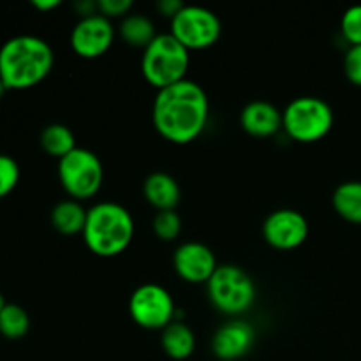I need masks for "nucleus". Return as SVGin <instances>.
<instances>
[{"label":"nucleus","instance_id":"f257e3e1","mask_svg":"<svg viewBox=\"0 0 361 361\" xmlns=\"http://www.w3.org/2000/svg\"><path fill=\"white\" fill-rule=\"evenodd\" d=\"M210 118V101L200 83L183 80L157 90L152 109L154 127L166 141L189 145L203 134Z\"/></svg>","mask_w":361,"mask_h":361},{"label":"nucleus","instance_id":"f03ea898","mask_svg":"<svg viewBox=\"0 0 361 361\" xmlns=\"http://www.w3.org/2000/svg\"><path fill=\"white\" fill-rule=\"evenodd\" d=\"M53 66L51 46L37 35H16L0 48V80L7 90H28L42 83Z\"/></svg>","mask_w":361,"mask_h":361},{"label":"nucleus","instance_id":"7ed1b4c3","mask_svg":"<svg viewBox=\"0 0 361 361\" xmlns=\"http://www.w3.org/2000/svg\"><path fill=\"white\" fill-rule=\"evenodd\" d=\"M85 245L99 257H115L129 249L134 238V219L120 203L101 201L88 208L83 229Z\"/></svg>","mask_w":361,"mask_h":361},{"label":"nucleus","instance_id":"20e7f679","mask_svg":"<svg viewBox=\"0 0 361 361\" xmlns=\"http://www.w3.org/2000/svg\"><path fill=\"white\" fill-rule=\"evenodd\" d=\"M190 51L180 44L171 34H157V37L143 49L141 73L157 90L187 80Z\"/></svg>","mask_w":361,"mask_h":361},{"label":"nucleus","instance_id":"39448f33","mask_svg":"<svg viewBox=\"0 0 361 361\" xmlns=\"http://www.w3.org/2000/svg\"><path fill=\"white\" fill-rule=\"evenodd\" d=\"M207 293L212 305L231 317L245 314L256 302L254 279L236 264H219L207 282Z\"/></svg>","mask_w":361,"mask_h":361},{"label":"nucleus","instance_id":"423d86ee","mask_svg":"<svg viewBox=\"0 0 361 361\" xmlns=\"http://www.w3.org/2000/svg\"><path fill=\"white\" fill-rule=\"evenodd\" d=\"M335 122L331 106L314 95L296 97L282 109V129L300 143H316L328 136Z\"/></svg>","mask_w":361,"mask_h":361},{"label":"nucleus","instance_id":"0eeeda50","mask_svg":"<svg viewBox=\"0 0 361 361\" xmlns=\"http://www.w3.org/2000/svg\"><path fill=\"white\" fill-rule=\"evenodd\" d=\"M59 180L71 200H92L104 182V168L101 159L88 148L76 147L59 161Z\"/></svg>","mask_w":361,"mask_h":361},{"label":"nucleus","instance_id":"6e6552de","mask_svg":"<svg viewBox=\"0 0 361 361\" xmlns=\"http://www.w3.org/2000/svg\"><path fill=\"white\" fill-rule=\"evenodd\" d=\"M169 34L189 51L214 46L222 34V23L214 11L203 6H183L171 18Z\"/></svg>","mask_w":361,"mask_h":361},{"label":"nucleus","instance_id":"1a4fd4ad","mask_svg":"<svg viewBox=\"0 0 361 361\" xmlns=\"http://www.w3.org/2000/svg\"><path fill=\"white\" fill-rule=\"evenodd\" d=\"M129 314L140 328L162 331L175 321V300L164 286L147 282L130 295Z\"/></svg>","mask_w":361,"mask_h":361},{"label":"nucleus","instance_id":"9d476101","mask_svg":"<svg viewBox=\"0 0 361 361\" xmlns=\"http://www.w3.org/2000/svg\"><path fill=\"white\" fill-rule=\"evenodd\" d=\"M116 28L111 20L95 13L78 20L71 30V48L81 59H99L111 49Z\"/></svg>","mask_w":361,"mask_h":361},{"label":"nucleus","instance_id":"9b49d317","mask_svg":"<svg viewBox=\"0 0 361 361\" xmlns=\"http://www.w3.org/2000/svg\"><path fill=\"white\" fill-rule=\"evenodd\" d=\"M310 226L305 215L293 208L275 210L264 219L263 238L277 250H295L309 238Z\"/></svg>","mask_w":361,"mask_h":361},{"label":"nucleus","instance_id":"f8f14e48","mask_svg":"<svg viewBox=\"0 0 361 361\" xmlns=\"http://www.w3.org/2000/svg\"><path fill=\"white\" fill-rule=\"evenodd\" d=\"M219 263L214 250L201 242H183L173 254L176 275L189 284H207L217 270Z\"/></svg>","mask_w":361,"mask_h":361},{"label":"nucleus","instance_id":"ddd939ff","mask_svg":"<svg viewBox=\"0 0 361 361\" xmlns=\"http://www.w3.org/2000/svg\"><path fill=\"white\" fill-rule=\"evenodd\" d=\"M256 344V330L243 319H231L222 324L212 338V353L221 361H236L249 355Z\"/></svg>","mask_w":361,"mask_h":361},{"label":"nucleus","instance_id":"4468645a","mask_svg":"<svg viewBox=\"0 0 361 361\" xmlns=\"http://www.w3.org/2000/svg\"><path fill=\"white\" fill-rule=\"evenodd\" d=\"M240 126L254 137H271L282 129V111L268 101H250L240 113Z\"/></svg>","mask_w":361,"mask_h":361},{"label":"nucleus","instance_id":"2eb2a0df","mask_svg":"<svg viewBox=\"0 0 361 361\" xmlns=\"http://www.w3.org/2000/svg\"><path fill=\"white\" fill-rule=\"evenodd\" d=\"M143 196L157 212L176 210L182 200V189L175 176L166 171H154L145 178Z\"/></svg>","mask_w":361,"mask_h":361},{"label":"nucleus","instance_id":"dca6fc26","mask_svg":"<svg viewBox=\"0 0 361 361\" xmlns=\"http://www.w3.org/2000/svg\"><path fill=\"white\" fill-rule=\"evenodd\" d=\"M162 351L175 361H183L196 351V335L183 321H173L161 334Z\"/></svg>","mask_w":361,"mask_h":361},{"label":"nucleus","instance_id":"f3484780","mask_svg":"<svg viewBox=\"0 0 361 361\" xmlns=\"http://www.w3.org/2000/svg\"><path fill=\"white\" fill-rule=\"evenodd\" d=\"M87 208L76 200H63L53 207L49 214V221L55 231L60 235L73 236L78 233H83L85 222H87Z\"/></svg>","mask_w":361,"mask_h":361},{"label":"nucleus","instance_id":"a211bd4d","mask_svg":"<svg viewBox=\"0 0 361 361\" xmlns=\"http://www.w3.org/2000/svg\"><path fill=\"white\" fill-rule=\"evenodd\" d=\"M116 32L126 44L141 49L147 48L157 37L154 20L143 13L127 14L126 18L120 20V27L116 28Z\"/></svg>","mask_w":361,"mask_h":361},{"label":"nucleus","instance_id":"6ab92c4d","mask_svg":"<svg viewBox=\"0 0 361 361\" xmlns=\"http://www.w3.org/2000/svg\"><path fill=\"white\" fill-rule=\"evenodd\" d=\"M331 204L344 221L361 224V180L341 183L334 190Z\"/></svg>","mask_w":361,"mask_h":361},{"label":"nucleus","instance_id":"aec40b11","mask_svg":"<svg viewBox=\"0 0 361 361\" xmlns=\"http://www.w3.org/2000/svg\"><path fill=\"white\" fill-rule=\"evenodd\" d=\"M39 141H41L42 150L51 155V157L59 159V161L76 148L74 133L63 123H49V126H46L42 129Z\"/></svg>","mask_w":361,"mask_h":361},{"label":"nucleus","instance_id":"412c9836","mask_svg":"<svg viewBox=\"0 0 361 361\" xmlns=\"http://www.w3.org/2000/svg\"><path fill=\"white\" fill-rule=\"evenodd\" d=\"M30 330V317L23 307L6 303L0 312V335L9 341H20Z\"/></svg>","mask_w":361,"mask_h":361},{"label":"nucleus","instance_id":"4be33fe9","mask_svg":"<svg viewBox=\"0 0 361 361\" xmlns=\"http://www.w3.org/2000/svg\"><path fill=\"white\" fill-rule=\"evenodd\" d=\"M182 217L176 210H161L154 215L152 229L162 242H175L182 233Z\"/></svg>","mask_w":361,"mask_h":361},{"label":"nucleus","instance_id":"5701e85b","mask_svg":"<svg viewBox=\"0 0 361 361\" xmlns=\"http://www.w3.org/2000/svg\"><path fill=\"white\" fill-rule=\"evenodd\" d=\"M20 182V166L11 155L0 154V200L9 196Z\"/></svg>","mask_w":361,"mask_h":361},{"label":"nucleus","instance_id":"b1692460","mask_svg":"<svg viewBox=\"0 0 361 361\" xmlns=\"http://www.w3.org/2000/svg\"><path fill=\"white\" fill-rule=\"evenodd\" d=\"M341 30L349 46L361 44V4L345 9L341 20Z\"/></svg>","mask_w":361,"mask_h":361},{"label":"nucleus","instance_id":"393cba45","mask_svg":"<svg viewBox=\"0 0 361 361\" xmlns=\"http://www.w3.org/2000/svg\"><path fill=\"white\" fill-rule=\"evenodd\" d=\"M344 74L353 85L361 87V44L349 46L345 51Z\"/></svg>","mask_w":361,"mask_h":361},{"label":"nucleus","instance_id":"a878e982","mask_svg":"<svg viewBox=\"0 0 361 361\" xmlns=\"http://www.w3.org/2000/svg\"><path fill=\"white\" fill-rule=\"evenodd\" d=\"M133 0H97V13L106 16L108 20L113 18H126L133 13Z\"/></svg>","mask_w":361,"mask_h":361},{"label":"nucleus","instance_id":"bb28decb","mask_svg":"<svg viewBox=\"0 0 361 361\" xmlns=\"http://www.w3.org/2000/svg\"><path fill=\"white\" fill-rule=\"evenodd\" d=\"M183 6H185V4L180 2V0H161V2L157 4V11L162 16H168L169 20H171V18L176 16V13H178Z\"/></svg>","mask_w":361,"mask_h":361},{"label":"nucleus","instance_id":"cd10ccee","mask_svg":"<svg viewBox=\"0 0 361 361\" xmlns=\"http://www.w3.org/2000/svg\"><path fill=\"white\" fill-rule=\"evenodd\" d=\"M60 4H62L60 0H34L32 6H34L37 11H41V13H46V11L56 9Z\"/></svg>","mask_w":361,"mask_h":361},{"label":"nucleus","instance_id":"c85d7f7f","mask_svg":"<svg viewBox=\"0 0 361 361\" xmlns=\"http://www.w3.org/2000/svg\"><path fill=\"white\" fill-rule=\"evenodd\" d=\"M6 92H7L6 85H4V83H2V80H0V99L4 97V94H6Z\"/></svg>","mask_w":361,"mask_h":361},{"label":"nucleus","instance_id":"c756f323","mask_svg":"<svg viewBox=\"0 0 361 361\" xmlns=\"http://www.w3.org/2000/svg\"><path fill=\"white\" fill-rule=\"evenodd\" d=\"M4 305H6V302H4V296H2V293H0V312H2Z\"/></svg>","mask_w":361,"mask_h":361}]
</instances>
